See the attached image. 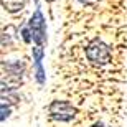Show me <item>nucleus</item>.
Listing matches in <instances>:
<instances>
[{
  "label": "nucleus",
  "instance_id": "obj_2",
  "mask_svg": "<svg viewBox=\"0 0 127 127\" xmlns=\"http://www.w3.org/2000/svg\"><path fill=\"white\" fill-rule=\"evenodd\" d=\"M27 27L32 33V40L36 43V46H43L46 43V22H45V17L40 8L35 10V13L32 15Z\"/></svg>",
  "mask_w": 127,
  "mask_h": 127
},
{
  "label": "nucleus",
  "instance_id": "obj_12",
  "mask_svg": "<svg viewBox=\"0 0 127 127\" xmlns=\"http://www.w3.org/2000/svg\"><path fill=\"white\" fill-rule=\"evenodd\" d=\"M46 2H55V0H46Z\"/></svg>",
  "mask_w": 127,
  "mask_h": 127
},
{
  "label": "nucleus",
  "instance_id": "obj_6",
  "mask_svg": "<svg viewBox=\"0 0 127 127\" xmlns=\"http://www.w3.org/2000/svg\"><path fill=\"white\" fill-rule=\"evenodd\" d=\"M35 79L40 86L45 84V81H46V74H45V69H43L41 63H35Z\"/></svg>",
  "mask_w": 127,
  "mask_h": 127
},
{
  "label": "nucleus",
  "instance_id": "obj_10",
  "mask_svg": "<svg viewBox=\"0 0 127 127\" xmlns=\"http://www.w3.org/2000/svg\"><path fill=\"white\" fill-rule=\"evenodd\" d=\"M78 2H81L83 5H96L99 0H78Z\"/></svg>",
  "mask_w": 127,
  "mask_h": 127
},
{
  "label": "nucleus",
  "instance_id": "obj_8",
  "mask_svg": "<svg viewBox=\"0 0 127 127\" xmlns=\"http://www.w3.org/2000/svg\"><path fill=\"white\" fill-rule=\"evenodd\" d=\"M20 35H22V40L25 43H32V33H30L28 27H23V28L20 30Z\"/></svg>",
  "mask_w": 127,
  "mask_h": 127
},
{
  "label": "nucleus",
  "instance_id": "obj_5",
  "mask_svg": "<svg viewBox=\"0 0 127 127\" xmlns=\"http://www.w3.org/2000/svg\"><path fill=\"white\" fill-rule=\"evenodd\" d=\"M2 7L10 13L22 12L25 7V0H2Z\"/></svg>",
  "mask_w": 127,
  "mask_h": 127
},
{
  "label": "nucleus",
  "instance_id": "obj_4",
  "mask_svg": "<svg viewBox=\"0 0 127 127\" xmlns=\"http://www.w3.org/2000/svg\"><path fill=\"white\" fill-rule=\"evenodd\" d=\"M7 69V74L10 76V78H15V79H20L22 78V74H23L25 71V63L23 61H12V63H7L5 64L3 63V71Z\"/></svg>",
  "mask_w": 127,
  "mask_h": 127
},
{
  "label": "nucleus",
  "instance_id": "obj_1",
  "mask_svg": "<svg viewBox=\"0 0 127 127\" xmlns=\"http://www.w3.org/2000/svg\"><path fill=\"white\" fill-rule=\"evenodd\" d=\"M86 58L96 66L107 64L111 61V50L101 38H94L86 46Z\"/></svg>",
  "mask_w": 127,
  "mask_h": 127
},
{
  "label": "nucleus",
  "instance_id": "obj_9",
  "mask_svg": "<svg viewBox=\"0 0 127 127\" xmlns=\"http://www.w3.org/2000/svg\"><path fill=\"white\" fill-rule=\"evenodd\" d=\"M10 116V107L8 106H5L3 102H2V116H0V119H2V122H3L5 119Z\"/></svg>",
  "mask_w": 127,
  "mask_h": 127
},
{
  "label": "nucleus",
  "instance_id": "obj_7",
  "mask_svg": "<svg viewBox=\"0 0 127 127\" xmlns=\"http://www.w3.org/2000/svg\"><path fill=\"white\" fill-rule=\"evenodd\" d=\"M32 55H33V61L35 63H41L43 56H45V50H43V46H33Z\"/></svg>",
  "mask_w": 127,
  "mask_h": 127
},
{
  "label": "nucleus",
  "instance_id": "obj_3",
  "mask_svg": "<svg viewBox=\"0 0 127 127\" xmlns=\"http://www.w3.org/2000/svg\"><path fill=\"white\" fill-rule=\"evenodd\" d=\"M50 116H51L55 121H60V122H69L76 117V107L68 101H53L50 104Z\"/></svg>",
  "mask_w": 127,
  "mask_h": 127
},
{
  "label": "nucleus",
  "instance_id": "obj_11",
  "mask_svg": "<svg viewBox=\"0 0 127 127\" xmlns=\"http://www.w3.org/2000/svg\"><path fill=\"white\" fill-rule=\"evenodd\" d=\"M93 127H104V126H102V124H94Z\"/></svg>",
  "mask_w": 127,
  "mask_h": 127
}]
</instances>
